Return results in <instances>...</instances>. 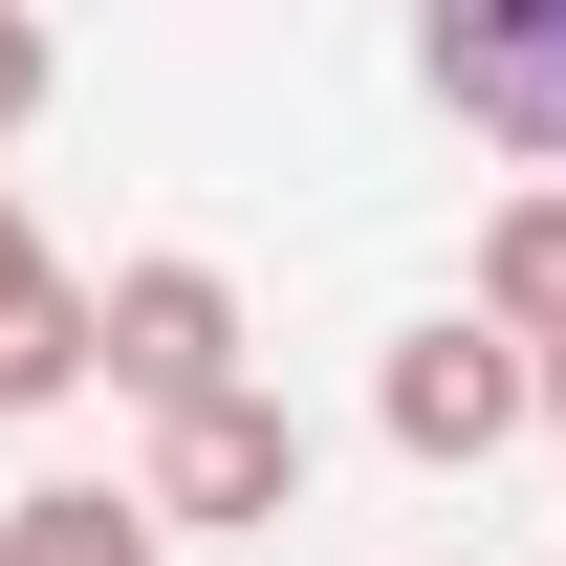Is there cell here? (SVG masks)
Returning a JSON list of instances; mask_svg holds the SVG:
<instances>
[{"label": "cell", "instance_id": "1", "mask_svg": "<svg viewBox=\"0 0 566 566\" xmlns=\"http://www.w3.org/2000/svg\"><path fill=\"white\" fill-rule=\"evenodd\" d=\"M415 87L480 153H523V197H566V0H436V22H415Z\"/></svg>", "mask_w": 566, "mask_h": 566}, {"label": "cell", "instance_id": "2", "mask_svg": "<svg viewBox=\"0 0 566 566\" xmlns=\"http://www.w3.org/2000/svg\"><path fill=\"white\" fill-rule=\"evenodd\" d=\"M370 415H392V458H436V480H480V458H501V436H523V415H545V370H523V349H501V327H480V305H436V327H415V349H392V370H370Z\"/></svg>", "mask_w": 566, "mask_h": 566}, {"label": "cell", "instance_id": "3", "mask_svg": "<svg viewBox=\"0 0 566 566\" xmlns=\"http://www.w3.org/2000/svg\"><path fill=\"white\" fill-rule=\"evenodd\" d=\"M109 392H132L153 436L218 415V392H262V370H240V283L218 262H109Z\"/></svg>", "mask_w": 566, "mask_h": 566}, {"label": "cell", "instance_id": "4", "mask_svg": "<svg viewBox=\"0 0 566 566\" xmlns=\"http://www.w3.org/2000/svg\"><path fill=\"white\" fill-rule=\"evenodd\" d=\"M153 545H240V523H283V501H305V415H283V392H218V415H175L153 436Z\"/></svg>", "mask_w": 566, "mask_h": 566}, {"label": "cell", "instance_id": "5", "mask_svg": "<svg viewBox=\"0 0 566 566\" xmlns=\"http://www.w3.org/2000/svg\"><path fill=\"white\" fill-rule=\"evenodd\" d=\"M66 392H109V283H0V415H66Z\"/></svg>", "mask_w": 566, "mask_h": 566}, {"label": "cell", "instance_id": "6", "mask_svg": "<svg viewBox=\"0 0 566 566\" xmlns=\"http://www.w3.org/2000/svg\"><path fill=\"white\" fill-rule=\"evenodd\" d=\"M480 327H501L523 370L566 349V197H501V218H480Z\"/></svg>", "mask_w": 566, "mask_h": 566}, {"label": "cell", "instance_id": "7", "mask_svg": "<svg viewBox=\"0 0 566 566\" xmlns=\"http://www.w3.org/2000/svg\"><path fill=\"white\" fill-rule=\"evenodd\" d=\"M0 566H175V545L132 480H44V501H0Z\"/></svg>", "mask_w": 566, "mask_h": 566}, {"label": "cell", "instance_id": "8", "mask_svg": "<svg viewBox=\"0 0 566 566\" xmlns=\"http://www.w3.org/2000/svg\"><path fill=\"white\" fill-rule=\"evenodd\" d=\"M44 87H66V44H44V22L0 0V132H44Z\"/></svg>", "mask_w": 566, "mask_h": 566}, {"label": "cell", "instance_id": "9", "mask_svg": "<svg viewBox=\"0 0 566 566\" xmlns=\"http://www.w3.org/2000/svg\"><path fill=\"white\" fill-rule=\"evenodd\" d=\"M0 283H44V240H22V197H0Z\"/></svg>", "mask_w": 566, "mask_h": 566}]
</instances>
